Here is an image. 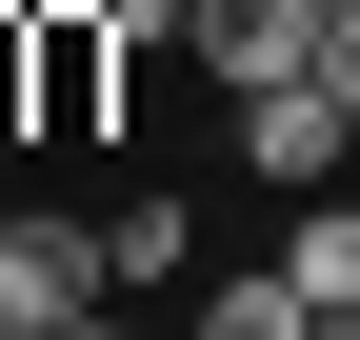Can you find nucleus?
Returning a JSON list of instances; mask_svg holds the SVG:
<instances>
[{
    "label": "nucleus",
    "instance_id": "1",
    "mask_svg": "<svg viewBox=\"0 0 360 340\" xmlns=\"http://www.w3.org/2000/svg\"><path fill=\"white\" fill-rule=\"evenodd\" d=\"M20 40H40V120H20V140H101V120H120V60H141V40H120L101 0H40Z\"/></svg>",
    "mask_w": 360,
    "mask_h": 340
},
{
    "label": "nucleus",
    "instance_id": "2",
    "mask_svg": "<svg viewBox=\"0 0 360 340\" xmlns=\"http://www.w3.org/2000/svg\"><path fill=\"white\" fill-rule=\"evenodd\" d=\"M101 280H120V240H101V221H40V200L0 221V320L60 340V320H101Z\"/></svg>",
    "mask_w": 360,
    "mask_h": 340
},
{
    "label": "nucleus",
    "instance_id": "3",
    "mask_svg": "<svg viewBox=\"0 0 360 340\" xmlns=\"http://www.w3.org/2000/svg\"><path fill=\"white\" fill-rule=\"evenodd\" d=\"M180 60H200L220 100H260V80H321V0H200V20H180Z\"/></svg>",
    "mask_w": 360,
    "mask_h": 340
},
{
    "label": "nucleus",
    "instance_id": "4",
    "mask_svg": "<svg viewBox=\"0 0 360 340\" xmlns=\"http://www.w3.org/2000/svg\"><path fill=\"white\" fill-rule=\"evenodd\" d=\"M240 160H260L281 200H321L340 160H360V100H340V80H260V100H240Z\"/></svg>",
    "mask_w": 360,
    "mask_h": 340
},
{
    "label": "nucleus",
    "instance_id": "5",
    "mask_svg": "<svg viewBox=\"0 0 360 340\" xmlns=\"http://www.w3.org/2000/svg\"><path fill=\"white\" fill-rule=\"evenodd\" d=\"M281 280H300V301H360V200H340V181L281 221Z\"/></svg>",
    "mask_w": 360,
    "mask_h": 340
},
{
    "label": "nucleus",
    "instance_id": "6",
    "mask_svg": "<svg viewBox=\"0 0 360 340\" xmlns=\"http://www.w3.org/2000/svg\"><path fill=\"white\" fill-rule=\"evenodd\" d=\"M200 340H321V301L260 261V280H220V301H200Z\"/></svg>",
    "mask_w": 360,
    "mask_h": 340
},
{
    "label": "nucleus",
    "instance_id": "7",
    "mask_svg": "<svg viewBox=\"0 0 360 340\" xmlns=\"http://www.w3.org/2000/svg\"><path fill=\"white\" fill-rule=\"evenodd\" d=\"M20 20H40V0H0V140L40 120V40H20Z\"/></svg>",
    "mask_w": 360,
    "mask_h": 340
},
{
    "label": "nucleus",
    "instance_id": "8",
    "mask_svg": "<svg viewBox=\"0 0 360 340\" xmlns=\"http://www.w3.org/2000/svg\"><path fill=\"white\" fill-rule=\"evenodd\" d=\"M321 340H360V301H321Z\"/></svg>",
    "mask_w": 360,
    "mask_h": 340
},
{
    "label": "nucleus",
    "instance_id": "9",
    "mask_svg": "<svg viewBox=\"0 0 360 340\" xmlns=\"http://www.w3.org/2000/svg\"><path fill=\"white\" fill-rule=\"evenodd\" d=\"M60 340H120V320H60Z\"/></svg>",
    "mask_w": 360,
    "mask_h": 340
},
{
    "label": "nucleus",
    "instance_id": "10",
    "mask_svg": "<svg viewBox=\"0 0 360 340\" xmlns=\"http://www.w3.org/2000/svg\"><path fill=\"white\" fill-rule=\"evenodd\" d=\"M0 221H20V181H0Z\"/></svg>",
    "mask_w": 360,
    "mask_h": 340
},
{
    "label": "nucleus",
    "instance_id": "11",
    "mask_svg": "<svg viewBox=\"0 0 360 340\" xmlns=\"http://www.w3.org/2000/svg\"><path fill=\"white\" fill-rule=\"evenodd\" d=\"M0 340H40V320H0Z\"/></svg>",
    "mask_w": 360,
    "mask_h": 340
}]
</instances>
